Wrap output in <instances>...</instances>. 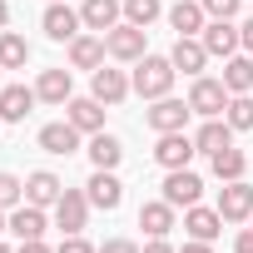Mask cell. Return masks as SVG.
Listing matches in <instances>:
<instances>
[{
  "instance_id": "1",
  "label": "cell",
  "mask_w": 253,
  "mask_h": 253,
  "mask_svg": "<svg viewBox=\"0 0 253 253\" xmlns=\"http://www.w3.org/2000/svg\"><path fill=\"white\" fill-rule=\"evenodd\" d=\"M174 60H164V55H144V60H134V94L139 99H164L169 89H174Z\"/></svg>"
},
{
  "instance_id": "2",
  "label": "cell",
  "mask_w": 253,
  "mask_h": 253,
  "mask_svg": "<svg viewBox=\"0 0 253 253\" xmlns=\"http://www.w3.org/2000/svg\"><path fill=\"white\" fill-rule=\"evenodd\" d=\"M228 84L223 80H209V75H194V84H189V109L194 114H204V119H223V109H228Z\"/></svg>"
},
{
  "instance_id": "3",
  "label": "cell",
  "mask_w": 253,
  "mask_h": 253,
  "mask_svg": "<svg viewBox=\"0 0 253 253\" xmlns=\"http://www.w3.org/2000/svg\"><path fill=\"white\" fill-rule=\"evenodd\" d=\"M218 213H223V223H248L253 218V184L248 179L223 184L218 189Z\"/></svg>"
},
{
  "instance_id": "4",
  "label": "cell",
  "mask_w": 253,
  "mask_h": 253,
  "mask_svg": "<svg viewBox=\"0 0 253 253\" xmlns=\"http://www.w3.org/2000/svg\"><path fill=\"white\" fill-rule=\"evenodd\" d=\"M104 50L114 55V60H124V65H134V60H144L149 50H144V25H114L109 35H104Z\"/></svg>"
},
{
  "instance_id": "5",
  "label": "cell",
  "mask_w": 253,
  "mask_h": 253,
  "mask_svg": "<svg viewBox=\"0 0 253 253\" xmlns=\"http://www.w3.org/2000/svg\"><path fill=\"white\" fill-rule=\"evenodd\" d=\"M189 99H154V109H144V119H149V129L154 134H174V129H184V124H189Z\"/></svg>"
},
{
  "instance_id": "6",
  "label": "cell",
  "mask_w": 253,
  "mask_h": 253,
  "mask_svg": "<svg viewBox=\"0 0 253 253\" xmlns=\"http://www.w3.org/2000/svg\"><path fill=\"white\" fill-rule=\"evenodd\" d=\"M89 94L99 99V104H124V99H129L134 94V84H129V75H124V70H94L89 75Z\"/></svg>"
},
{
  "instance_id": "7",
  "label": "cell",
  "mask_w": 253,
  "mask_h": 253,
  "mask_svg": "<svg viewBox=\"0 0 253 253\" xmlns=\"http://www.w3.org/2000/svg\"><path fill=\"white\" fill-rule=\"evenodd\" d=\"M194 154H199V149H194V139H189L184 129L159 134V144H154V164H159V169H189Z\"/></svg>"
},
{
  "instance_id": "8",
  "label": "cell",
  "mask_w": 253,
  "mask_h": 253,
  "mask_svg": "<svg viewBox=\"0 0 253 253\" xmlns=\"http://www.w3.org/2000/svg\"><path fill=\"white\" fill-rule=\"evenodd\" d=\"M199 194H204V179H199L194 169H169V179H164V204H174V209H194Z\"/></svg>"
},
{
  "instance_id": "9",
  "label": "cell",
  "mask_w": 253,
  "mask_h": 253,
  "mask_svg": "<svg viewBox=\"0 0 253 253\" xmlns=\"http://www.w3.org/2000/svg\"><path fill=\"white\" fill-rule=\"evenodd\" d=\"M89 194H80V189H65L60 194V204H55V228H65V233H80L84 223H89Z\"/></svg>"
},
{
  "instance_id": "10",
  "label": "cell",
  "mask_w": 253,
  "mask_h": 253,
  "mask_svg": "<svg viewBox=\"0 0 253 253\" xmlns=\"http://www.w3.org/2000/svg\"><path fill=\"white\" fill-rule=\"evenodd\" d=\"M40 25H45V35H50L55 45H65V40H75V35H80V25H84V20H80V10H70V5H65V0H50Z\"/></svg>"
},
{
  "instance_id": "11",
  "label": "cell",
  "mask_w": 253,
  "mask_h": 253,
  "mask_svg": "<svg viewBox=\"0 0 253 253\" xmlns=\"http://www.w3.org/2000/svg\"><path fill=\"white\" fill-rule=\"evenodd\" d=\"M84 194H89V204L104 209V213H114V209L124 204V184L114 179V169H94L89 184H84Z\"/></svg>"
},
{
  "instance_id": "12",
  "label": "cell",
  "mask_w": 253,
  "mask_h": 253,
  "mask_svg": "<svg viewBox=\"0 0 253 253\" xmlns=\"http://www.w3.org/2000/svg\"><path fill=\"white\" fill-rule=\"evenodd\" d=\"M65 119L75 124L80 134H99V129H104V104H99L94 94H84V99H70V104H65Z\"/></svg>"
},
{
  "instance_id": "13",
  "label": "cell",
  "mask_w": 253,
  "mask_h": 253,
  "mask_svg": "<svg viewBox=\"0 0 253 253\" xmlns=\"http://www.w3.org/2000/svg\"><path fill=\"white\" fill-rule=\"evenodd\" d=\"M199 40H204V50H209V55H218V60H228V55H233V50L243 45V40H238V25H233V20H209Z\"/></svg>"
},
{
  "instance_id": "14",
  "label": "cell",
  "mask_w": 253,
  "mask_h": 253,
  "mask_svg": "<svg viewBox=\"0 0 253 253\" xmlns=\"http://www.w3.org/2000/svg\"><path fill=\"white\" fill-rule=\"evenodd\" d=\"M60 194H65V184H60L50 169H35V174L25 179V204H35V209H55Z\"/></svg>"
},
{
  "instance_id": "15",
  "label": "cell",
  "mask_w": 253,
  "mask_h": 253,
  "mask_svg": "<svg viewBox=\"0 0 253 253\" xmlns=\"http://www.w3.org/2000/svg\"><path fill=\"white\" fill-rule=\"evenodd\" d=\"M40 149L65 159V154H75V149H80V129H75L70 119H55V124H45V129H40Z\"/></svg>"
},
{
  "instance_id": "16",
  "label": "cell",
  "mask_w": 253,
  "mask_h": 253,
  "mask_svg": "<svg viewBox=\"0 0 253 253\" xmlns=\"http://www.w3.org/2000/svg\"><path fill=\"white\" fill-rule=\"evenodd\" d=\"M104 55H109V50H104V35H75V40H70V65H75V70H89V75H94V70L104 65Z\"/></svg>"
},
{
  "instance_id": "17",
  "label": "cell",
  "mask_w": 253,
  "mask_h": 253,
  "mask_svg": "<svg viewBox=\"0 0 253 253\" xmlns=\"http://www.w3.org/2000/svg\"><path fill=\"white\" fill-rule=\"evenodd\" d=\"M169 60H174V70H184V75H204V65H209V50H204V40H199V35H179Z\"/></svg>"
},
{
  "instance_id": "18",
  "label": "cell",
  "mask_w": 253,
  "mask_h": 253,
  "mask_svg": "<svg viewBox=\"0 0 253 253\" xmlns=\"http://www.w3.org/2000/svg\"><path fill=\"white\" fill-rule=\"evenodd\" d=\"M35 94H40L45 104H70V99H75V80H70V70H40Z\"/></svg>"
},
{
  "instance_id": "19",
  "label": "cell",
  "mask_w": 253,
  "mask_h": 253,
  "mask_svg": "<svg viewBox=\"0 0 253 253\" xmlns=\"http://www.w3.org/2000/svg\"><path fill=\"white\" fill-rule=\"evenodd\" d=\"M119 0H84L80 5V20H84V30H99V35H109L114 25H119Z\"/></svg>"
},
{
  "instance_id": "20",
  "label": "cell",
  "mask_w": 253,
  "mask_h": 253,
  "mask_svg": "<svg viewBox=\"0 0 253 253\" xmlns=\"http://www.w3.org/2000/svg\"><path fill=\"white\" fill-rule=\"evenodd\" d=\"M35 89H25V84H5V89H0V119H5V124H20L30 109H35Z\"/></svg>"
},
{
  "instance_id": "21",
  "label": "cell",
  "mask_w": 253,
  "mask_h": 253,
  "mask_svg": "<svg viewBox=\"0 0 253 253\" xmlns=\"http://www.w3.org/2000/svg\"><path fill=\"white\" fill-rule=\"evenodd\" d=\"M45 209H35V204H20V209H10V233L20 238V243H30V238H45Z\"/></svg>"
},
{
  "instance_id": "22",
  "label": "cell",
  "mask_w": 253,
  "mask_h": 253,
  "mask_svg": "<svg viewBox=\"0 0 253 253\" xmlns=\"http://www.w3.org/2000/svg\"><path fill=\"white\" fill-rule=\"evenodd\" d=\"M184 228H189V238H204V243H213L218 233H223V213L218 209H184Z\"/></svg>"
},
{
  "instance_id": "23",
  "label": "cell",
  "mask_w": 253,
  "mask_h": 253,
  "mask_svg": "<svg viewBox=\"0 0 253 253\" xmlns=\"http://www.w3.org/2000/svg\"><path fill=\"white\" fill-rule=\"evenodd\" d=\"M228 144H233V124H228V119H204V129L194 134V149L209 154V159H213L218 149H228Z\"/></svg>"
},
{
  "instance_id": "24",
  "label": "cell",
  "mask_w": 253,
  "mask_h": 253,
  "mask_svg": "<svg viewBox=\"0 0 253 253\" xmlns=\"http://www.w3.org/2000/svg\"><path fill=\"white\" fill-rule=\"evenodd\" d=\"M139 228H144L149 238H164V233L174 228V204H164V199L139 204Z\"/></svg>"
},
{
  "instance_id": "25",
  "label": "cell",
  "mask_w": 253,
  "mask_h": 253,
  "mask_svg": "<svg viewBox=\"0 0 253 253\" xmlns=\"http://www.w3.org/2000/svg\"><path fill=\"white\" fill-rule=\"evenodd\" d=\"M119 159H124V144L114 139V134H89V164L94 169H119Z\"/></svg>"
},
{
  "instance_id": "26",
  "label": "cell",
  "mask_w": 253,
  "mask_h": 253,
  "mask_svg": "<svg viewBox=\"0 0 253 253\" xmlns=\"http://www.w3.org/2000/svg\"><path fill=\"white\" fill-rule=\"evenodd\" d=\"M204 5H194V0H179V5H169V25L179 35H204Z\"/></svg>"
},
{
  "instance_id": "27",
  "label": "cell",
  "mask_w": 253,
  "mask_h": 253,
  "mask_svg": "<svg viewBox=\"0 0 253 253\" xmlns=\"http://www.w3.org/2000/svg\"><path fill=\"white\" fill-rule=\"evenodd\" d=\"M209 164H213V179H223V184H233V179H243V174H248V154H243V149H233V144H228V149H218Z\"/></svg>"
},
{
  "instance_id": "28",
  "label": "cell",
  "mask_w": 253,
  "mask_h": 253,
  "mask_svg": "<svg viewBox=\"0 0 253 253\" xmlns=\"http://www.w3.org/2000/svg\"><path fill=\"white\" fill-rule=\"evenodd\" d=\"M223 84H228V94H248L253 89V60L248 55H228L223 60Z\"/></svg>"
},
{
  "instance_id": "29",
  "label": "cell",
  "mask_w": 253,
  "mask_h": 253,
  "mask_svg": "<svg viewBox=\"0 0 253 253\" xmlns=\"http://www.w3.org/2000/svg\"><path fill=\"white\" fill-rule=\"evenodd\" d=\"M0 65L5 70H25L30 65V40L15 30H0Z\"/></svg>"
},
{
  "instance_id": "30",
  "label": "cell",
  "mask_w": 253,
  "mask_h": 253,
  "mask_svg": "<svg viewBox=\"0 0 253 253\" xmlns=\"http://www.w3.org/2000/svg\"><path fill=\"white\" fill-rule=\"evenodd\" d=\"M223 119L233 124V134L253 129V94H233V99H228V109H223Z\"/></svg>"
},
{
  "instance_id": "31",
  "label": "cell",
  "mask_w": 253,
  "mask_h": 253,
  "mask_svg": "<svg viewBox=\"0 0 253 253\" xmlns=\"http://www.w3.org/2000/svg\"><path fill=\"white\" fill-rule=\"evenodd\" d=\"M159 10H164L159 0H124V20H129V25H144V30L159 20Z\"/></svg>"
},
{
  "instance_id": "32",
  "label": "cell",
  "mask_w": 253,
  "mask_h": 253,
  "mask_svg": "<svg viewBox=\"0 0 253 253\" xmlns=\"http://www.w3.org/2000/svg\"><path fill=\"white\" fill-rule=\"evenodd\" d=\"M25 204V184L15 174H0V209H20Z\"/></svg>"
},
{
  "instance_id": "33",
  "label": "cell",
  "mask_w": 253,
  "mask_h": 253,
  "mask_svg": "<svg viewBox=\"0 0 253 253\" xmlns=\"http://www.w3.org/2000/svg\"><path fill=\"white\" fill-rule=\"evenodd\" d=\"M199 5H204V15H209V20H233L243 0H199Z\"/></svg>"
},
{
  "instance_id": "34",
  "label": "cell",
  "mask_w": 253,
  "mask_h": 253,
  "mask_svg": "<svg viewBox=\"0 0 253 253\" xmlns=\"http://www.w3.org/2000/svg\"><path fill=\"white\" fill-rule=\"evenodd\" d=\"M55 253H99V248H89V243H84L80 233H65V243H60Z\"/></svg>"
},
{
  "instance_id": "35",
  "label": "cell",
  "mask_w": 253,
  "mask_h": 253,
  "mask_svg": "<svg viewBox=\"0 0 253 253\" xmlns=\"http://www.w3.org/2000/svg\"><path fill=\"white\" fill-rule=\"evenodd\" d=\"M99 253H139V243H129V238H109Z\"/></svg>"
},
{
  "instance_id": "36",
  "label": "cell",
  "mask_w": 253,
  "mask_h": 253,
  "mask_svg": "<svg viewBox=\"0 0 253 253\" xmlns=\"http://www.w3.org/2000/svg\"><path fill=\"white\" fill-rule=\"evenodd\" d=\"M233 253H253V228H243V233L233 238Z\"/></svg>"
},
{
  "instance_id": "37",
  "label": "cell",
  "mask_w": 253,
  "mask_h": 253,
  "mask_svg": "<svg viewBox=\"0 0 253 253\" xmlns=\"http://www.w3.org/2000/svg\"><path fill=\"white\" fill-rule=\"evenodd\" d=\"M238 40H243V50L253 55V20H243V25H238Z\"/></svg>"
},
{
  "instance_id": "38",
  "label": "cell",
  "mask_w": 253,
  "mask_h": 253,
  "mask_svg": "<svg viewBox=\"0 0 253 253\" xmlns=\"http://www.w3.org/2000/svg\"><path fill=\"white\" fill-rule=\"evenodd\" d=\"M15 253H55V248H45V238H30V243H20Z\"/></svg>"
},
{
  "instance_id": "39",
  "label": "cell",
  "mask_w": 253,
  "mask_h": 253,
  "mask_svg": "<svg viewBox=\"0 0 253 253\" xmlns=\"http://www.w3.org/2000/svg\"><path fill=\"white\" fill-rule=\"evenodd\" d=\"M139 253H179V248H169V243H164V238H149V243H144V248H139Z\"/></svg>"
},
{
  "instance_id": "40",
  "label": "cell",
  "mask_w": 253,
  "mask_h": 253,
  "mask_svg": "<svg viewBox=\"0 0 253 253\" xmlns=\"http://www.w3.org/2000/svg\"><path fill=\"white\" fill-rule=\"evenodd\" d=\"M179 253H213V248H209V243H204V238H189V243H184V248H179Z\"/></svg>"
},
{
  "instance_id": "41",
  "label": "cell",
  "mask_w": 253,
  "mask_h": 253,
  "mask_svg": "<svg viewBox=\"0 0 253 253\" xmlns=\"http://www.w3.org/2000/svg\"><path fill=\"white\" fill-rule=\"evenodd\" d=\"M5 20H10V5H5V0H0V30H5Z\"/></svg>"
},
{
  "instance_id": "42",
  "label": "cell",
  "mask_w": 253,
  "mask_h": 253,
  "mask_svg": "<svg viewBox=\"0 0 253 253\" xmlns=\"http://www.w3.org/2000/svg\"><path fill=\"white\" fill-rule=\"evenodd\" d=\"M5 228H10V218H5V209H0V233H5Z\"/></svg>"
},
{
  "instance_id": "43",
  "label": "cell",
  "mask_w": 253,
  "mask_h": 253,
  "mask_svg": "<svg viewBox=\"0 0 253 253\" xmlns=\"http://www.w3.org/2000/svg\"><path fill=\"white\" fill-rule=\"evenodd\" d=\"M0 89H5V65H0Z\"/></svg>"
},
{
  "instance_id": "44",
  "label": "cell",
  "mask_w": 253,
  "mask_h": 253,
  "mask_svg": "<svg viewBox=\"0 0 253 253\" xmlns=\"http://www.w3.org/2000/svg\"><path fill=\"white\" fill-rule=\"evenodd\" d=\"M0 253H10V248H5V243H0Z\"/></svg>"
},
{
  "instance_id": "45",
  "label": "cell",
  "mask_w": 253,
  "mask_h": 253,
  "mask_svg": "<svg viewBox=\"0 0 253 253\" xmlns=\"http://www.w3.org/2000/svg\"><path fill=\"white\" fill-rule=\"evenodd\" d=\"M248 228H253V218H248Z\"/></svg>"
}]
</instances>
